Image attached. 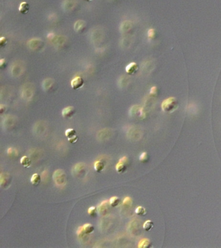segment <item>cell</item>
I'll return each mask as SVG.
<instances>
[{"label": "cell", "mask_w": 221, "mask_h": 248, "mask_svg": "<svg viewBox=\"0 0 221 248\" xmlns=\"http://www.w3.org/2000/svg\"><path fill=\"white\" fill-rule=\"evenodd\" d=\"M161 109L163 111L166 112L171 113L175 111L178 106V101L176 98L175 97H169L165 99L161 103Z\"/></svg>", "instance_id": "1"}, {"label": "cell", "mask_w": 221, "mask_h": 248, "mask_svg": "<svg viewBox=\"0 0 221 248\" xmlns=\"http://www.w3.org/2000/svg\"><path fill=\"white\" fill-rule=\"evenodd\" d=\"M53 178L55 184L58 186H64L66 184V175L62 170L59 169L55 170L53 173Z\"/></svg>", "instance_id": "2"}, {"label": "cell", "mask_w": 221, "mask_h": 248, "mask_svg": "<svg viewBox=\"0 0 221 248\" xmlns=\"http://www.w3.org/2000/svg\"><path fill=\"white\" fill-rule=\"evenodd\" d=\"M110 202L107 200H104L102 202L100 205L98 206L97 211L100 215L101 216H106V214H108L110 211Z\"/></svg>", "instance_id": "3"}, {"label": "cell", "mask_w": 221, "mask_h": 248, "mask_svg": "<svg viewBox=\"0 0 221 248\" xmlns=\"http://www.w3.org/2000/svg\"><path fill=\"white\" fill-rule=\"evenodd\" d=\"M65 135L68 138V141L71 143H75L78 141V136L77 135V132L74 129L70 128L65 130Z\"/></svg>", "instance_id": "4"}, {"label": "cell", "mask_w": 221, "mask_h": 248, "mask_svg": "<svg viewBox=\"0 0 221 248\" xmlns=\"http://www.w3.org/2000/svg\"><path fill=\"white\" fill-rule=\"evenodd\" d=\"M85 165L83 163H77L72 169L73 174L77 177L82 176L85 172Z\"/></svg>", "instance_id": "5"}, {"label": "cell", "mask_w": 221, "mask_h": 248, "mask_svg": "<svg viewBox=\"0 0 221 248\" xmlns=\"http://www.w3.org/2000/svg\"><path fill=\"white\" fill-rule=\"evenodd\" d=\"M11 183V177L7 173H2L0 176V185L2 188H7Z\"/></svg>", "instance_id": "6"}, {"label": "cell", "mask_w": 221, "mask_h": 248, "mask_svg": "<svg viewBox=\"0 0 221 248\" xmlns=\"http://www.w3.org/2000/svg\"><path fill=\"white\" fill-rule=\"evenodd\" d=\"M129 113L130 115H132V116L139 115V116L142 118H144L145 117V113L144 112L143 108H140V106L137 105L132 106L130 110Z\"/></svg>", "instance_id": "7"}, {"label": "cell", "mask_w": 221, "mask_h": 248, "mask_svg": "<svg viewBox=\"0 0 221 248\" xmlns=\"http://www.w3.org/2000/svg\"><path fill=\"white\" fill-rule=\"evenodd\" d=\"M43 45V41L38 38L32 39L29 40L28 42L29 47L32 49V50H38V49L41 48V47H42Z\"/></svg>", "instance_id": "8"}, {"label": "cell", "mask_w": 221, "mask_h": 248, "mask_svg": "<svg viewBox=\"0 0 221 248\" xmlns=\"http://www.w3.org/2000/svg\"><path fill=\"white\" fill-rule=\"evenodd\" d=\"M22 96L25 99H31L33 94V89L31 88V84H26L22 88Z\"/></svg>", "instance_id": "9"}, {"label": "cell", "mask_w": 221, "mask_h": 248, "mask_svg": "<svg viewBox=\"0 0 221 248\" xmlns=\"http://www.w3.org/2000/svg\"><path fill=\"white\" fill-rule=\"evenodd\" d=\"M84 80L80 77H76L71 81V86L75 90L81 88L84 85Z\"/></svg>", "instance_id": "10"}, {"label": "cell", "mask_w": 221, "mask_h": 248, "mask_svg": "<svg viewBox=\"0 0 221 248\" xmlns=\"http://www.w3.org/2000/svg\"><path fill=\"white\" fill-rule=\"evenodd\" d=\"M129 230L132 234L136 235L139 234L140 232V222L136 220H134L130 222L129 225Z\"/></svg>", "instance_id": "11"}, {"label": "cell", "mask_w": 221, "mask_h": 248, "mask_svg": "<svg viewBox=\"0 0 221 248\" xmlns=\"http://www.w3.org/2000/svg\"><path fill=\"white\" fill-rule=\"evenodd\" d=\"M23 71V66H22L20 64L15 62L12 67L11 73L14 77H19L22 73Z\"/></svg>", "instance_id": "12"}, {"label": "cell", "mask_w": 221, "mask_h": 248, "mask_svg": "<svg viewBox=\"0 0 221 248\" xmlns=\"http://www.w3.org/2000/svg\"><path fill=\"white\" fill-rule=\"evenodd\" d=\"M75 112V108L73 106H68L62 110V115L64 117L69 118L72 117Z\"/></svg>", "instance_id": "13"}, {"label": "cell", "mask_w": 221, "mask_h": 248, "mask_svg": "<svg viewBox=\"0 0 221 248\" xmlns=\"http://www.w3.org/2000/svg\"><path fill=\"white\" fill-rule=\"evenodd\" d=\"M138 65L135 63V62H131L130 64H129L127 67H126V72L128 74V75H134L135 74L137 71L138 70Z\"/></svg>", "instance_id": "14"}, {"label": "cell", "mask_w": 221, "mask_h": 248, "mask_svg": "<svg viewBox=\"0 0 221 248\" xmlns=\"http://www.w3.org/2000/svg\"><path fill=\"white\" fill-rule=\"evenodd\" d=\"M76 5V2L75 0H65L63 3V7L65 11H70L74 9Z\"/></svg>", "instance_id": "15"}, {"label": "cell", "mask_w": 221, "mask_h": 248, "mask_svg": "<svg viewBox=\"0 0 221 248\" xmlns=\"http://www.w3.org/2000/svg\"><path fill=\"white\" fill-rule=\"evenodd\" d=\"M86 28V23L83 20H78L74 25V29L77 32L84 31Z\"/></svg>", "instance_id": "16"}, {"label": "cell", "mask_w": 221, "mask_h": 248, "mask_svg": "<svg viewBox=\"0 0 221 248\" xmlns=\"http://www.w3.org/2000/svg\"><path fill=\"white\" fill-rule=\"evenodd\" d=\"M30 6L28 3L23 2L20 3L19 7V12L23 14H26L29 11Z\"/></svg>", "instance_id": "17"}, {"label": "cell", "mask_w": 221, "mask_h": 248, "mask_svg": "<svg viewBox=\"0 0 221 248\" xmlns=\"http://www.w3.org/2000/svg\"><path fill=\"white\" fill-rule=\"evenodd\" d=\"M20 163L22 164V166L25 168H29L31 167L32 161L31 160V159L29 158V157L25 155V156H23L22 158L20 160Z\"/></svg>", "instance_id": "18"}, {"label": "cell", "mask_w": 221, "mask_h": 248, "mask_svg": "<svg viewBox=\"0 0 221 248\" xmlns=\"http://www.w3.org/2000/svg\"><path fill=\"white\" fill-rule=\"evenodd\" d=\"M132 27V24L130 21H125L121 25L120 29L122 32H127L131 29Z\"/></svg>", "instance_id": "19"}, {"label": "cell", "mask_w": 221, "mask_h": 248, "mask_svg": "<svg viewBox=\"0 0 221 248\" xmlns=\"http://www.w3.org/2000/svg\"><path fill=\"white\" fill-rule=\"evenodd\" d=\"M116 171L119 174L124 173L127 170V164L125 163L124 162L119 161V163L116 165Z\"/></svg>", "instance_id": "20"}, {"label": "cell", "mask_w": 221, "mask_h": 248, "mask_svg": "<svg viewBox=\"0 0 221 248\" xmlns=\"http://www.w3.org/2000/svg\"><path fill=\"white\" fill-rule=\"evenodd\" d=\"M53 84V80L51 79H47L43 82L42 87L44 90L48 91L51 88Z\"/></svg>", "instance_id": "21"}, {"label": "cell", "mask_w": 221, "mask_h": 248, "mask_svg": "<svg viewBox=\"0 0 221 248\" xmlns=\"http://www.w3.org/2000/svg\"><path fill=\"white\" fill-rule=\"evenodd\" d=\"M151 247V242L149 239L143 238L140 242H139L138 247L139 248H149Z\"/></svg>", "instance_id": "22"}, {"label": "cell", "mask_w": 221, "mask_h": 248, "mask_svg": "<svg viewBox=\"0 0 221 248\" xmlns=\"http://www.w3.org/2000/svg\"><path fill=\"white\" fill-rule=\"evenodd\" d=\"M41 182V176L38 174H34L33 175L31 176V183L35 185L36 186L40 184V183Z\"/></svg>", "instance_id": "23"}, {"label": "cell", "mask_w": 221, "mask_h": 248, "mask_svg": "<svg viewBox=\"0 0 221 248\" xmlns=\"http://www.w3.org/2000/svg\"><path fill=\"white\" fill-rule=\"evenodd\" d=\"M94 169L97 172H101L104 169V164L101 161H97L94 163Z\"/></svg>", "instance_id": "24"}, {"label": "cell", "mask_w": 221, "mask_h": 248, "mask_svg": "<svg viewBox=\"0 0 221 248\" xmlns=\"http://www.w3.org/2000/svg\"><path fill=\"white\" fill-rule=\"evenodd\" d=\"M154 227V223L151 220H147L144 222L143 225V228L146 231H151Z\"/></svg>", "instance_id": "25"}, {"label": "cell", "mask_w": 221, "mask_h": 248, "mask_svg": "<svg viewBox=\"0 0 221 248\" xmlns=\"http://www.w3.org/2000/svg\"><path fill=\"white\" fill-rule=\"evenodd\" d=\"M83 229L84 231V232L86 234H91L94 231V227L93 225L90 224H84L83 226Z\"/></svg>", "instance_id": "26"}, {"label": "cell", "mask_w": 221, "mask_h": 248, "mask_svg": "<svg viewBox=\"0 0 221 248\" xmlns=\"http://www.w3.org/2000/svg\"><path fill=\"white\" fill-rule=\"evenodd\" d=\"M109 202L111 207H117L119 204L120 199L117 196H113L110 198Z\"/></svg>", "instance_id": "27"}, {"label": "cell", "mask_w": 221, "mask_h": 248, "mask_svg": "<svg viewBox=\"0 0 221 248\" xmlns=\"http://www.w3.org/2000/svg\"><path fill=\"white\" fill-rule=\"evenodd\" d=\"M128 84V79L126 76L121 77L119 80V86L121 88L125 87Z\"/></svg>", "instance_id": "28"}, {"label": "cell", "mask_w": 221, "mask_h": 248, "mask_svg": "<svg viewBox=\"0 0 221 248\" xmlns=\"http://www.w3.org/2000/svg\"><path fill=\"white\" fill-rule=\"evenodd\" d=\"M135 212L139 216H145L147 214V210L142 206H139L136 209Z\"/></svg>", "instance_id": "29"}, {"label": "cell", "mask_w": 221, "mask_h": 248, "mask_svg": "<svg viewBox=\"0 0 221 248\" xmlns=\"http://www.w3.org/2000/svg\"><path fill=\"white\" fill-rule=\"evenodd\" d=\"M130 131H132V133H131L130 136H133L134 138H135L136 139H137L140 137L141 136V132L140 129H137L136 128H133L132 129H131Z\"/></svg>", "instance_id": "30"}, {"label": "cell", "mask_w": 221, "mask_h": 248, "mask_svg": "<svg viewBox=\"0 0 221 248\" xmlns=\"http://www.w3.org/2000/svg\"><path fill=\"white\" fill-rule=\"evenodd\" d=\"M123 205L125 207H131V205H132V198L128 197V196H127L126 198H125L123 201Z\"/></svg>", "instance_id": "31"}, {"label": "cell", "mask_w": 221, "mask_h": 248, "mask_svg": "<svg viewBox=\"0 0 221 248\" xmlns=\"http://www.w3.org/2000/svg\"><path fill=\"white\" fill-rule=\"evenodd\" d=\"M97 210V209L95 207H89L88 210V213L89 215V217H95L96 215Z\"/></svg>", "instance_id": "32"}, {"label": "cell", "mask_w": 221, "mask_h": 248, "mask_svg": "<svg viewBox=\"0 0 221 248\" xmlns=\"http://www.w3.org/2000/svg\"><path fill=\"white\" fill-rule=\"evenodd\" d=\"M77 236L79 238H83L87 234L85 233L83 229V227H79L77 231Z\"/></svg>", "instance_id": "33"}, {"label": "cell", "mask_w": 221, "mask_h": 248, "mask_svg": "<svg viewBox=\"0 0 221 248\" xmlns=\"http://www.w3.org/2000/svg\"><path fill=\"white\" fill-rule=\"evenodd\" d=\"M7 154L9 156H12V155L18 156V155L17 150L14 149V148H9L7 150Z\"/></svg>", "instance_id": "34"}, {"label": "cell", "mask_w": 221, "mask_h": 248, "mask_svg": "<svg viewBox=\"0 0 221 248\" xmlns=\"http://www.w3.org/2000/svg\"><path fill=\"white\" fill-rule=\"evenodd\" d=\"M5 119L7 120L8 121H9L8 122H5V126L6 127L11 126L14 125V119H12V116H7V117Z\"/></svg>", "instance_id": "35"}, {"label": "cell", "mask_w": 221, "mask_h": 248, "mask_svg": "<svg viewBox=\"0 0 221 248\" xmlns=\"http://www.w3.org/2000/svg\"><path fill=\"white\" fill-rule=\"evenodd\" d=\"M148 160V154L147 152H143L140 156V161L141 162H146Z\"/></svg>", "instance_id": "36"}, {"label": "cell", "mask_w": 221, "mask_h": 248, "mask_svg": "<svg viewBox=\"0 0 221 248\" xmlns=\"http://www.w3.org/2000/svg\"><path fill=\"white\" fill-rule=\"evenodd\" d=\"M147 35H148V37L150 39H152L154 38L155 35H156V32H155L154 29H150L148 31V32H147Z\"/></svg>", "instance_id": "37"}, {"label": "cell", "mask_w": 221, "mask_h": 248, "mask_svg": "<svg viewBox=\"0 0 221 248\" xmlns=\"http://www.w3.org/2000/svg\"><path fill=\"white\" fill-rule=\"evenodd\" d=\"M7 44V39L5 37H2L0 38V46L1 47H4Z\"/></svg>", "instance_id": "38"}, {"label": "cell", "mask_w": 221, "mask_h": 248, "mask_svg": "<svg viewBox=\"0 0 221 248\" xmlns=\"http://www.w3.org/2000/svg\"><path fill=\"white\" fill-rule=\"evenodd\" d=\"M150 93L151 95L154 96V95H156L158 94V88L156 86H153L151 88L150 90Z\"/></svg>", "instance_id": "39"}, {"label": "cell", "mask_w": 221, "mask_h": 248, "mask_svg": "<svg viewBox=\"0 0 221 248\" xmlns=\"http://www.w3.org/2000/svg\"><path fill=\"white\" fill-rule=\"evenodd\" d=\"M5 64H6V61L4 59L0 60V67H1L2 69L4 68V67L5 66Z\"/></svg>", "instance_id": "40"}, {"label": "cell", "mask_w": 221, "mask_h": 248, "mask_svg": "<svg viewBox=\"0 0 221 248\" xmlns=\"http://www.w3.org/2000/svg\"><path fill=\"white\" fill-rule=\"evenodd\" d=\"M119 161H122V162H124V163H126V164H127V163H128V158H127V157H123V158H122L121 159H120Z\"/></svg>", "instance_id": "41"}, {"label": "cell", "mask_w": 221, "mask_h": 248, "mask_svg": "<svg viewBox=\"0 0 221 248\" xmlns=\"http://www.w3.org/2000/svg\"><path fill=\"white\" fill-rule=\"evenodd\" d=\"M84 1H86V2H90V1H92V0H84Z\"/></svg>", "instance_id": "42"}]
</instances>
